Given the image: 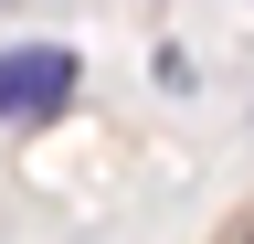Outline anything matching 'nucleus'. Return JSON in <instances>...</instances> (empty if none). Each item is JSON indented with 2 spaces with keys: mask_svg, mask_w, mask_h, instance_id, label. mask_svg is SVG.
Wrapping results in <instances>:
<instances>
[{
  "mask_svg": "<svg viewBox=\"0 0 254 244\" xmlns=\"http://www.w3.org/2000/svg\"><path fill=\"white\" fill-rule=\"evenodd\" d=\"M74 85H85L74 43H11V53H0V128H43V117H64Z\"/></svg>",
  "mask_w": 254,
  "mask_h": 244,
  "instance_id": "nucleus-1",
  "label": "nucleus"
},
{
  "mask_svg": "<svg viewBox=\"0 0 254 244\" xmlns=\"http://www.w3.org/2000/svg\"><path fill=\"white\" fill-rule=\"evenodd\" d=\"M244 244H254V234H244Z\"/></svg>",
  "mask_w": 254,
  "mask_h": 244,
  "instance_id": "nucleus-2",
  "label": "nucleus"
}]
</instances>
